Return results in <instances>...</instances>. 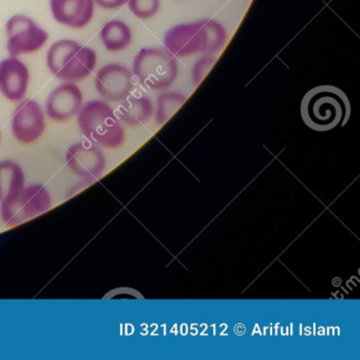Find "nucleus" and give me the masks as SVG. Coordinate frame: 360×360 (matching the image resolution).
Returning <instances> with one entry per match:
<instances>
[{"label":"nucleus","instance_id":"f257e3e1","mask_svg":"<svg viewBox=\"0 0 360 360\" xmlns=\"http://www.w3.org/2000/svg\"><path fill=\"white\" fill-rule=\"evenodd\" d=\"M226 30L216 20H202L172 27L164 37V46L174 58L193 54L219 53L226 46Z\"/></svg>","mask_w":360,"mask_h":360},{"label":"nucleus","instance_id":"f03ea898","mask_svg":"<svg viewBox=\"0 0 360 360\" xmlns=\"http://www.w3.org/2000/svg\"><path fill=\"white\" fill-rule=\"evenodd\" d=\"M349 104L345 92L334 86H319L309 90L301 104V115L315 130L336 127L349 115Z\"/></svg>","mask_w":360,"mask_h":360},{"label":"nucleus","instance_id":"7ed1b4c3","mask_svg":"<svg viewBox=\"0 0 360 360\" xmlns=\"http://www.w3.org/2000/svg\"><path fill=\"white\" fill-rule=\"evenodd\" d=\"M77 123L83 136L92 144L117 148L124 141V129L115 110L103 101H90L82 106Z\"/></svg>","mask_w":360,"mask_h":360},{"label":"nucleus","instance_id":"20e7f679","mask_svg":"<svg viewBox=\"0 0 360 360\" xmlns=\"http://www.w3.org/2000/svg\"><path fill=\"white\" fill-rule=\"evenodd\" d=\"M47 65L52 75L60 81H83L96 68V53L77 41L62 39L50 47Z\"/></svg>","mask_w":360,"mask_h":360},{"label":"nucleus","instance_id":"39448f33","mask_svg":"<svg viewBox=\"0 0 360 360\" xmlns=\"http://www.w3.org/2000/svg\"><path fill=\"white\" fill-rule=\"evenodd\" d=\"M178 72L176 58L167 50L145 48L134 58V77L147 89H166L176 81Z\"/></svg>","mask_w":360,"mask_h":360},{"label":"nucleus","instance_id":"423d86ee","mask_svg":"<svg viewBox=\"0 0 360 360\" xmlns=\"http://www.w3.org/2000/svg\"><path fill=\"white\" fill-rule=\"evenodd\" d=\"M51 195L41 184L18 189L1 201L0 214L8 226L22 224L51 207Z\"/></svg>","mask_w":360,"mask_h":360},{"label":"nucleus","instance_id":"0eeeda50","mask_svg":"<svg viewBox=\"0 0 360 360\" xmlns=\"http://www.w3.org/2000/svg\"><path fill=\"white\" fill-rule=\"evenodd\" d=\"M8 51L10 56L35 53L48 41V33L26 15H14L8 20Z\"/></svg>","mask_w":360,"mask_h":360},{"label":"nucleus","instance_id":"6e6552de","mask_svg":"<svg viewBox=\"0 0 360 360\" xmlns=\"http://www.w3.org/2000/svg\"><path fill=\"white\" fill-rule=\"evenodd\" d=\"M46 121L43 108L33 100L22 101L14 111L12 132L18 142L31 144L45 131Z\"/></svg>","mask_w":360,"mask_h":360},{"label":"nucleus","instance_id":"1a4fd4ad","mask_svg":"<svg viewBox=\"0 0 360 360\" xmlns=\"http://www.w3.org/2000/svg\"><path fill=\"white\" fill-rule=\"evenodd\" d=\"M96 88L105 100L122 102L134 90V75L123 65H106L96 75Z\"/></svg>","mask_w":360,"mask_h":360},{"label":"nucleus","instance_id":"9d476101","mask_svg":"<svg viewBox=\"0 0 360 360\" xmlns=\"http://www.w3.org/2000/svg\"><path fill=\"white\" fill-rule=\"evenodd\" d=\"M66 159L73 174L85 180H96L106 166L104 153L89 141L72 145L67 151Z\"/></svg>","mask_w":360,"mask_h":360},{"label":"nucleus","instance_id":"9b49d317","mask_svg":"<svg viewBox=\"0 0 360 360\" xmlns=\"http://www.w3.org/2000/svg\"><path fill=\"white\" fill-rule=\"evenodd\" d=\"M83 106V94L73 83L63 84L50 94L46 104V112L50 119L66 122L79 115Z\"/></svg>","mask_w":360,"mask_h":360},{"label":"nucleus","instance_id":"f8f14e48","mask_svg":"<svg viewBox=\"0 0 360 360\" xmlns=\"http://www.w3.org/2000/svg\"><path fill=\"white\" fill-rule=\"evenodd\" d=\"M28 67L18 58H6L0 62V92L8 100L20 102L28 91Z\"/></svg>","mask_w":360,"mask_h":360},{"label":"nucleus","instance_id":"ddd939ff","mask_svg":"<svg viewBox=\"0 0 360 360\" xmlns=\"http://www.w3.org/2000/svg\"><path fill=\"white\" fill-rule=\"evenodd\" d=\"M54 20L69 28L81 29L91 22L94 0H51Z\"/></svg>","mask_w":360,"mask_h":360},{"label":"nucleus","instance_id":"4468645a","mask_svg":"<svg viewBox=\"0 0 360 360\" xmlns=\"http://www.w3.org/2000/svg\"><path fill=\"white\" fill-rule=\"evenodd\" d=\"M153 103L148 98L129 94L122 101L115 115L123 123L134 126L146 122L153 115Z\"/></svg>","mask_w":360,"mask_h":360},{"label":"nucleus","instance_id":"2eb2a0df","mask_svg":"<svg viewBox=\"0 0 360 360\" xmlns=\"http://www.w3.org/2000/svg\"><path fill=\"white\" fill-rule=\"evenodd\" d=\"M101 39L108 51L119 52L129 47L132 41V33L125 22L112 20L103 27Z\"/></svg>","mask_w":360,"mask_h":360},{"label":"nucleus","instance_id":"dca6fc26","mask_svg":"<svg viewBox=\"0 0 360 360\" xmlns=\"http://www.w3.org/2000/svg\"><path fill=\"white\" fill-rule=\"evenodd\" d=\"M24 186L22 167L13 161L0 162V202Z\"/></svg>","mask_w":360,"mask_h":360},{"label":"nucleus","instance_id":"f3484780","mask_svg":"<svg viewBox=\"0 0 360 360\" xmlns=\"http://www.w3.org/2000/svg\"><path fill=\"white\" fill-rule=\"evenodd\" d=\"M187 98L184 94L176 91L164 92L158 98L157 120L160 123L167 121L180 108Z\"/></svg>","mask_w":360,"mask_h":360},{"label":"nucleus","instance_id":"a211bd4d","mask_svg":"<svg viewBox=\"0 0 360 360\" xmlns=\"http://www.w3.org/2000/svg\"><path fill=\"white\" fill-rule=\"evenodd\" d=\"M128 7L136 18L147 20L158 13L160 0H127Z\"/></svg>","mask_w":360,"mask_h":360},{"label":"nucleus","instance_id":"6ab92c4d","mask_svg":"<svg viewBox=\"0 0 360 360\" xmlns=\"http://www.w3.org/2000/svg\"><path fill=\"white\" fill-rule=\"evenodd\" d=\"M214 63H216V58L210 56H203L197 60L193 68V82L195 86L199 85L203 81L204 77L210 72Z\"/></svg>","mask_w":360,"mask_h":360},{"label":"nucleus","instance_id":"aec40b11","mask_svg":"<svg viewBox=\"0 0 360 360\" xmlns=\"http://www.w3.org/2000/svg\"><path fill=\"white\" fill-rule=\"evenodd\" d=\"M127 3V0H94V4L104 9H117Z\"/></svg>","mask_w":360,"mask_h":360}]
</instances>
